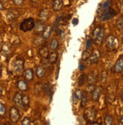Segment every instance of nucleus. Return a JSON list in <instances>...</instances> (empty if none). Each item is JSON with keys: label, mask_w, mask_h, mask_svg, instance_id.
Here are the masks:
<instances>
[{"label": "nucleus", "mask_w": 123, "mask_h": 125, "mask_svg": "<svg viewBox=\"0 0 123 125\" xmlns=\"http://www.w3.org/2000/svg\"><path fill=\"white\" fill-rule=\"evenodd\" d=\"M35 21L34 19H33L32 17H30V18L25 19L24 21H23L20 25V29L21 31L23 32H29L32 30L34 29L35 27Z\"/></svg>", "instance_id": "1"}, {"label": "nucleus", "mask_w": 123, "mask_h": 125, "mask_svg": "<svg viewBox=\"0 0 123 125\" xmlns=\"http://www.w3.org/2000/svg\"><path fill=\"white\" fill-rule=\"evenodd\" d=\"M96 115H97V111L94 108H88L84 112L85 119L91 124L95 120Z\"/></svg>", "instance_id": "2"}, {"label": "nucleus", "mask_w": 123, "mask_h": 125, "mask_svg": "<svg viewBox=\"0 0 123 125\" xmlns=\"http://www.w3.org/2000/svg\"><path fill=\"white\" fill-rule=\"evenodd\" d=\"M9 117H10L11 121L14 124H16L19 121L21 118V115H20L19 110L17 109V107L15 106L11 107L10 112H9Z\"/></svg>", "instance_id": "3"}, {"label": "nucleus", "mask_w": 123, "mask_h": 125, "mask_svg": "<svg viewBox=\"0 0 123 125\" xmlns=\"http://www.w3.org/2000/svg\"><path fill=\"white\" fill-rule=\"evenodd\" d=\"M100 57H101V52H100V51L98 50V49H95V50L93 51V52L90 54L89 57L86 60V61L88 62V64L91 65L93 63H96V62L99 60Z\"/></svg>", "instance_id": "4"}, {"label": "nucleus", "mask_w": 123, "mask_h": 125, "mask_svg": "<svg viewBox=\"0 0 123 125\" xmlns=\"http://www.w3.org/2000/svg\"><path fill=\"white\" fill-rule=\"evenodd\" d=\"M116 14V12L109 7V8H106V9H104L103 11V13L101 16V21L110 20V19L112 18V17Z\"/></svg>", "instance_id": "5"}, {"label": "nucleus", "mask_w": 123, "mask_h": 125, "mask_svg": "<svg viewBox=\"0 0 123 125\" xmlns=\"http://www.w3.org/2000/svg\"><path fill=\"white\" fill-rule=\"evenodd\" d=\"M116 39L113 36V35H108L107 40H106V45L107 48H108V50L110 51H112L115 50V48H116Z\"/></svg>", "instance_id": "6"}, {"label": "nucleus", "mask_w": 123, "mask_h": 125, "mask_svg": "<svg viewBox=\"0 0 123 125\" xmlns=\"http://www.w3.org/2000/svg\"><path fill=\"white\" fill-rule=\"evenodd\" d=\"M13 102L14 105L18 107L20 109H23V94H21L19 92L15 93L14 98H13Z\"/></svg>", "instance_id": "7"}, {"label": "nucleus", "mask_w": 123, "mask_h": 125, "mask_svg": "<svg viewBox=\"0 0 123 125\" xmlns=\"http://www.w3.org/2000/svg\"><path fill=\"white\" fill-rule=\"evenodd\" d=\"M23 67H24V60L22 58H17L14 62V71L17 73H21L23 71Z\"/></svg>", "instance_id": "8"}, {"label": "nucleus", "mask_w": 123, "mask_h": 125, "mask_svg": "<svg viewBox=\"0 0 123 125\" xmlns=\"http://www.w3.org/2000/svg\"><path fill=\"white\" fill-rule=\"evenodd\" d=\"M45 25L42 23V21H38L36 24H35V27H34V31L35 33L37 34V35H40L41 33L43 32L44 30H45Z\"/></svg>", "instance_id": "9"}, {"label": "nucleus", "mask_w": 123, "mask_h": 125, "mask_svg": "<svg viewBox=\"0 0 123 125\" xmlns=\"http://www.w3.org/2000/svg\"><path fill=\"white\" fill-rule=\"evenodd\" d=\"M97 78H98V73L94 72H91L89 75H87V79L86 81L88 82V84H94V83L97 81Z\"/></svg>", "instance_id": "10"}, {"label": "nucleus", "mask_w": 123, "mask_h": 125, "mask_svg": "<svg viewBox=\"0 0 123 125\" xmlns=\"http://www.w3.org/2000/svg\"><path fill=\"white\" fill-rule=\"evenodd\" d=\"M102 92V87H98L91 92V99L93 101H98Z\"/></svg>", "instance_id": "11"}, {"label": "nucleus", "mask_w": 123, "mask_h": 125, "mask_svg": "<svg viewBox=\"0 0 123 125\" xmlns=\"http://www.w3.org/2000/svg\"><path fill=\"white\" fill-rule=\"evenodd\" d=\"M122 70H123V58H120L116 62V64L113 68V71L114 73H121Z\"/></svg>", "instance_id": "12"}, {"label": "nucleus", "mask_w": 123, "mask_h": 125, "mask_svg": "<svg viewBox=\"0 0 123 125\" xmlns=\"http://www.w3.org/2000/svg\"><path fill=\"white\" fill-rule=\"evenodd\" d=\"M23 77L25 80H27V82H30L34 78V73L32 69H27L24 71L23 73Z\"/></svg>", "instance_id": "13"}, {"label": "nucleus", "mask_w": 123, "mask_h": 125, "mask_svg": "<svg viewBox=\"0 0 123 125\" xmlns=\"http://www.w3.org/2000/svg\"><path fill=\"white\" fill-rule=\"evenodd\" d=\"M49 11L48 9H46V8H45V9H42L39 13V18L42 21H46L48 17H49Z\"/></svg>", "instance_id": "14"}, {"label": "nucleus", "mask_w": 123, "mask_h": 125, "mask_svg": "<svg viewBox=\"0 0 123 125\" xmlns=\"http://www.w3.org/2000/svg\"><path fill=\"white\" fill-rule=\"evenodd\" d=\"M63 7V0H53L52 8L55 11H59Z\"/></svg>", "instance_id": "15"}, {"label": "nucleus", "mask_w": 123, "mask_h": 125, "mask_svg": "<svg viewBox=\"0 0 123 125\" xmlns=\"http://www.w3.org/2000/svg\"><path fill=\"white\" fill-rule=\"evenodd\" d=\"M49 53H49V50H48L47 46H42V47H41L39 51V54L42 58H45V59H47L48 57Z\"/></svg>", "instance_id": "16"}, {"label": "nucleus", "mask_w": 123, "mask_h": 125, "mask_svg": "<svg viewBox=\"0 0 123 125\" xmlns=\"http://www.w3.org/2000/svg\"><path fill=\"white\" fill-rule=\"evenodd\" d=\"M17 87L20 91H27L28 90V84L26 82L23 80H19L18 82H17Z\"/></svg>", "instance_id": "17"}, {"label": "nucleus", "mask_w": 123, "mask_h": 125, "mask_svg": "<svg viewBox=\"0 0 123 125\" xmlns=\"http://www.w3.org/2000/svg\"><path fill=\"white\" fill-rule=\"evenodd\" d=\"M52 32V27L50 25H48L45 27V30H44L43 32H42V37L45 39H48L50 36Z\"/></svg>", "instance_id": "18"}, {"label": "nucleus", "mask_w": 123, "mask_h": 125, "mask_svg": "<svg viewBox=\"0 0 123 125\" xmlns=\"http://www.w3.org/2000/svg\"><path fill=\"white\" fill-rule=\"evenodd\" d=\"M57 57H58V54L57 53L55 52V51H53L49 53L48 55V62L50 63H55V62H57Z\"/></svg>", "instance_id": "19"}, {"label": "nucleus", "mask_w": 123, "mask_h": 125, "mask_svg": "<svg viewBox=\"0 0 123 125\" xmlns=\"http://www.w3.org/2000/svg\"><path fill=\"white\" fill-rule=\"evenodd\" d=\"M82 92L80 90H76L73 96V103L76 104L78 101L81 100V97H82Z\"/></svg>", "instance_id": "20"}, {"label": "nucleus", "mask_w": 123, "mask_h": 125, "mask_svg": "<svg viewBox=\"0 0 123 125\" xmlns=\"http://www.w3.org/2000/svg\"><path fill=\"white\" fill-rule=\"evenodd\" d=\"M103 38H104V30L103 28L101 29L99 35H98V37L96 38V39L94 40L95 42V44H98V45H101L103 42Z\"/></svg>", "instance_id": "21"}, {"label": "nucleus", "mask_w": 123, "mask_h": 125, "mask_svg": "<svg viewBox=\"0 0 123 125\" xmlns=\"http://www.w3.org/2000/svg\"><path fill=\"white\" fill-rule=\"evenodd\" d=\"M58 46H59V43H58V41L55 39H52L51 41V42L49 43V49L52 51H56L57 48H58Z\"/></svg>", "instance_id": "22"}, {"label": "nucleus", "mask_w": 123, "mask_h": 125, "mask_svg": "<svg viewBox=\"0 0 123 125\" xmlns=\"http://www.w3.org/2000/svg\"><path fill=\"white\" fill-rule=\"evenodd\" d=\"M36 75L38 78H42L44 77V75H45V70L42 66H38L36 67Z\"/></svg>", "instance_id": "23"}, {"label": "nucleus", "mask_w": 123, "mask_h": 125, "mask_svg": "<svg viewBox=\"0 0 123 125\" xmlns=\"http://www.w3.org/2000/svg\"><path fill=\"white\" fill-rule=\"evenodd\" d=\"M30 97L26 95V94H23V109H27L30 106Z\"/></svg>", "instance_id": "24"}, {"label": "nucleus", "mask_w": 123, "mask_h": 125, "mask_svg": "<svg viewBox=\"0 0 123 125\" xmlns=\"http://www.w3.org/2000/svg\"><path fill=\"white\" fill-rule=\"evenodd\" d=\"M88 103V96L86 92H82L81 97V108H85Z\"/></svg>", "instance_id": "25"}, {"label": "nucleus", "mask_w": 123, "mask_h": 125, "mask_svg": "<svg viewBox=\"0 0 123 125\" xmlns=\"http://www.w3.org/2000/svg\"><path fill=\"white\" fill-rule=\"evenodd\" d=\"M102 28H103V27H101V26H97V27L93 30L92 35H91L92 40L94 41V40L96 39V38L98 37V35H99V33H100V32H101V30Z\"/></svg>", "instance_id": "26"}, {"label": "nucleus", "mask_w": 123, "mask_h": 125, "mask_svg": "<svg viewBox=\"0 0 123 125\" xmlns=\"http://www.w3.org/2000/svg\"><path fill=\"white\" fill-rule=\"evenodd\" d=\"M87 75L85 74H82L80 75V76L78 77V86H82L84 84V83L85 82L86 79H87Z\"/></svg>", "instance_id": "27"}, {"label": "nucleus", "mask_w": 123, "mask_h": 125, "mask_svg": "<svg viewBox=\"0 0 123 125\" xmlns=\"http://www.w3.org/2000/svg\"><path fill=\"white\" fill-rule=\"evenodd\" d=\"M18 15H19V14H16V12L14 11H9L8 12V21H12V20H14L15 18H17V17H18Z\"/></svg>", "instance_id": "28"}, {"label": "nucleus", "mask_w": 123, "mask_h": 125, "mask_svg": "<svg viewBox=\"0 0 123 125\" xmlns=\"http://www.w3.org/2000/svg\"><path fill=\"white\" fill-rule=\"evenodd\" d=\"M113 123V118L111 115H107L104 119V124L106 125H111Z\"/></svg>", "instance_id": "29"}, {"label": "nucleus", "mask_w": 123, "mask_h": 125, "mask_svg": "<svg viewBox=\"0 0 123 125\" xmlns=\"http://www.w3.org/2000/svg\"><path fill=\"white\" fill-rule=\"evenodd\" d=\"M107 71H103L102 73H101V82L102 83H105L107 81Z\"/></svg>", "instance_id": "30"}, {"label": "nucleus", "mask_w": 123, "mask_h": 125, "mask_svg": "<svg viewBox=\"0 0 123 125\" xmlns=\"http://www.w3.org/2000/svg\"><path fill=\"white\" fill-rule=\"evenodd\" d=\"M6 113V109L5 106L0 103V116H5Z\"/></svg>", "instance_id": "31"}, {"label": "nucleus", "mask_w": 123, "mask_h": 125, "mask_svg": "<svg viewBox=\"0 0 123 125\" xmlns=\"http://www.w3.org/2000/svg\"><path fill=\"white\" fill-rule=\"evenodd\" d=\"M21 124H22L23 125H30V124H31L30 119L28 117H25V118L23 119Z\"/></svg>", "instance_id": "32"}, {"label": "nucleus", "mask_w": 123, "mask_h": 125, "mask_svg": "<svg viewBox=\"0 0 123 125\" xmlns=\"http://www.w3.org/2000/svg\"><path fill=\"white\" fill-rule=\"evenodd\" d=\"M43 37L42 38V37H40V36H39V37H37V38H36L35 39V40H34V43H36V42H38V43L36 44V45H40V44L43 42Z\"/></svg>", "instance_id": "33"}, {"label": "nucleus", "mask_w": 123, "mask_h": 125, "mask_svg": "<svg viewBox=\"0 0 123 125\" xmlns=\"http://www.w3.org/2000/svg\"><path fill=\"white\" fill-rule=\"evenodd\" d=\"M116 26L118 29H122L123 27V21L122 19H119L117 21H116Z\"/></svg>", "instance_id": "34"}, {"label": "nucleus", "mask_w": 123, "mask_h": 125, "mask_svg": "<svg viewBox=\"0 0 123 125\" xmlns=\"http://www.w3.org/2000/svg\"><path fill=\"white\" fill-rule=\"evenodd\" d=\"M88 51H89V49H87V50L82 53V59H83L84 60H86L89 57V56H90V53H89V52L88 53Z\"/></svg>", "instance_id": "35"}, {"label": "nucleus", "mask_w": 123, "mask_h": 125, "mask_svg": "<svg viewBox=\"0 0 123 125\" xmlns=\"http://www.w3.org/2000/svg\"><path fill=\"white\" fill-rule=\"evenodd\" d=\"M86 89H87V91H89V92H92V91L94 90V89H95V87H94V84H89V85L87 86Z\"/></svg>", "instance_id": "36"}, {"label": "nucleus", "mask_w": 123, "mask_h": 125, "mask_svg": "<svg viewBox=\"0 0 123 125\" xmlns=\"http://www.w3.org/2000/svg\"><path fill=\"white\" fill-rule=\"evenodd\" d=\"M23 1L24 0H13L14 3L17 6H21L23 4Z\"/></svg>", "instance_id": "37"}, {"label": "nucleus", "mask_w": 123, "mask_h": 125, "mask_svg": "<svg viewBox=\"0 0 123 125\" xmlns=\"http://www.w3.org/2000/svg\"><path fill=\"white\" fill-rule=\"evenodd\" d=\"M91 44H92V39L88 40V42H87V49H89L91 47Z\"/></svg>", "instance_id": "38"}, {"label": "nucleus", "mask_w": 123, "mask_h": 125, "mask_svg": "<svg viewBox=\"0 0 123 125\" xmlns=\"http://www.w3.org/2000/svg\"><path fill=\"white\" fill-rule=\"evenodd\" d=\"M4 91H5V88L2 85H0V96H2L3 94H4Z\"/></svg>", "instance_id": "39"}, {"label": "nucleus", "mask_w": 123, "mask_h": 125, "mask_svg": "<svg viewBox=\"0 0 123 125\" xmlns=\"http://www.w3.org/2000/svg\"><path fill=\"white\" fill-rule=\"evenodd\" d=\"M2 9H3V4L1 1H0V11H2Z\"/></svg>", "instance_id": "40"}, {"label": "nucleus", "mask_w": 123, "mask_h": 125, "mask_svg": "<svg viewBox=\"0 0 123 125\" xmlns=\"http://www.w3.org/2000/svg\"><path fill=\"white\" fill-rule=\"evenodd\" d=\"M119 123L123 125V115L122 116V117L120 118V119H119Z\"/></svg>", "instance_id": "41"}, {"label": "nucleus", "mask_w": 123, "mask_h": 125, "mask_svg": "<svg viewBox=\"0 0 123 125\" xmlns=\"http://www.w3.org/2000/svg\"><path fill=\"white\" fill-rule=\"evenodd\" d=\"M39 1V0H30V2H32V3H36V2H38Z\"/></svg>", "instance_id": "42"}, {"label": "nucleus", "mask_w": 123, "mask_h": 125, "mask_svg": "<svg viewBox=\"0 0 123 125\" xmlns=\"http://www.w3.org/2000/svg\"><path fill=\"white\" fill-rule=\"evenodd\" d=\"M121 99H122V103H123V91H122V93H121Z\"/></svg>", "instance_id": "43"}, {"label": "nucleus", "mask_w": 123, "mask_h": 125, "mask_svg": "<svg viewBox=\"0 0 123 125\" xmlns=\"http://www.w3.org/2000/svg\"><path fill=\"white\" fill-rule=\"evenodd\" d=\"M122 42H123V34H122Z\"/></svg>", "instance_id": "44"}]
</instances>
